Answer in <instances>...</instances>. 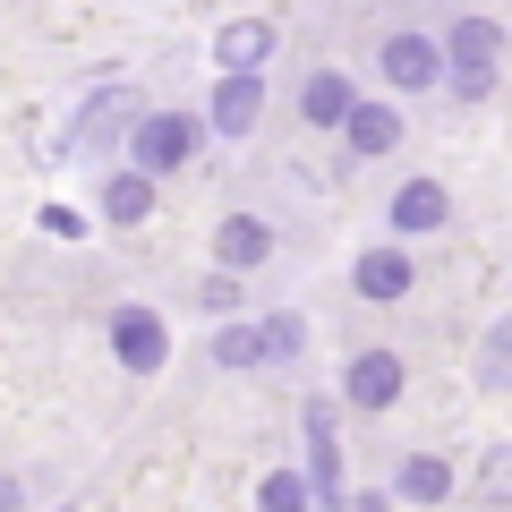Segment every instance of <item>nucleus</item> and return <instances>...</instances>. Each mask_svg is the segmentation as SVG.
I'll use <instances>...</instances> for the list:
<instances>
[{
  "instance_id": "f257e3e1",
  "label": "nucleus",
  "mask_w": 512,
  "mask_h": 512,
  "mask_svg": "<svg viewBox=\"0 0 512 512\" xmlns=\"http://www.w3.org/2000/svg\"><path fill=\"white\" fill-rule=\"evenodd\" d=\"M137 77H94L86 86V103L69 111V120H60V163H103L111 146H128V128H137Z\"/></svg>"
},
{
  "instance_id": "f03ea898",
  "label": "nucleus",
  "mask_w": 512,
  "mask_h": 512,
  "mask_svg": "<svg viewBox=\"0 0 512 512\" xmlns=\"http://www.w3.org/2000/svg\"><path fill=\"white\" fill-rule=\"evenodd\" d=\"M495 77H504V26L478 18V9H461V18L444 26V94H461V103H487Z\"/></svg>"
},
{
  "instance_id": "7ed1b4c3",
  "label": "nucleus",
  "mask_w": 512,
  "mask_h": 512,
  "mask_svg": "<svg viewBox=\"0 0 512 512\" xmlns=\"http://www.w3.org/2000/svg\"><path fill=\"white\" fill-rule=\"evenodd\" d=\"M214 137L205 128V111H180V103H154V111H137V128H128V163L137 171H154V180H171L180 163H197V146Z\"/></svg>"
},
{
  "instance_id": "20e7f679",
  "label": "nucleus",
  "mask_w": 512,
  "mask_h": 512,
  "mask_svg": "<svg viewBox=\"0 0 512 512\" xmlns=\"http://www.w3.org/2000/svg\"><path fill=\"white\" fill-rule=\"evenodd\" d=\"M299 436H308V487H316V512H350V461H342V436H333V393H308L299 402Z\"/></svg>"
},
{
  "instance_id": "39448f33",
  "label": "nucleus",
  "mask_w": 512,
  "mask_h": 512,
  "mask_svg": "<svg viewBox=\"0 0 512 512\" xmlns=\"http://www.w3.org/2000/svg\"><path fill=\"white\" fill-rule=\"evenodd\" d=\"M376 77H384V94H402V103L436 94V86H444V35H419V26H393V35L376 43Z\"/></svg>"
},
{
  "instance_id": "423d86ee",
  "label": "nucleus",
  "mask_w": 512,
  "mask_h": 512,
  "mask_svg": "<svg viewBox=\"0 0 512 512\" xmlns=\"http://www.w3.org/2000/svg\"><path fill=\"white\" fill-rule=\"evenodd\" d=\"M265 111H274V94H265V69H222L214 77V94H205V128L214 137H256L265 128Z\"/></svg>"
},
{
  "instance_id": "0eeeda50",
  "label": "nucleus",
  "mask_w": 512,
  "mask_h": 512,
  "mask_svg": "<svg viewBox=\"0 0 512 512\" xmlns=\"http://www.w3.org/2000/svg\"><path fill=\"white\" fill-rule=\"evenodd\" d=\"M350 291H359L367 308H402V299L419 291L410 239H376V248H359V256H350Z\"/></svg>"
},
{
  "instance_id": "6e6552de",
  "label": "nucleus",
  "mask_w": 512,
  "mask_h": 512,
  "mask_svg": "<svg viewBox=\"0 0 512 512\" xmlns=\"http://www.w3.org/2000/svg\"><path fill=\"white\" fill-rule=\"evenodd\" d=\"M402 384H410L402 350L367 342V350H350V367H342V402L359 410V419H376V410H393V402H402Z\"/></svg>"
},
{
  "instance_id": "1a4fd4ad",
  "label": "nucleus",
  "mask_w": 512,
  "mask_h": 512,
  "mask_svg": "<svg viewBox=\"0 0 512 512\" xmlns=\"http://www.w3.org/2000/svg\"><path fill=\"white\" fill-rule=\"evenodd\" d=\"M103 342H111V359H120L128 376H163V367H171V325H163L154 308H137V299L111 308V333H103Z\"/></svg>"
},
{
  "instance_id": "9d476101",
  "label": "nucleus",
  "mask_w": 512,
  "mask_h": 512,
  "mask_svg": "<svg viewBox=\"0 0 512 512\" xmlns=\"http://www.w3.org/2000/svg\"><path fill=\"white\" fill-rule=\"evenodd\" d=\"M384 222H393V239H427L453 222V188L436 180V171H410L393 197H384Z\"/></svg>"
},
{
  "instance_id": "9b49d317",
  "label": "nucleus",
  "mask_w": 512,
  "mask_h": 512,
  "mask_svg": "<svg viewBox=\"0 0 512 512\" xmlns=\"http://www.w3.org/2000/svg\"><path fill=\"white\" fill-rule=\"evenodd\" d=\"M154 171H137V163H111L103 171V188H94V222H111V231H137V222H154Z\"/></svg>"
},
{
  "instance_id": "f8f14e48",
  "label": "nucleus",
  "mask_w": 512,
  "mask_h": 512,
  "mask_svg": "<svg viewBox=\"0 0 512 512\" xmlns=\"http://www.w3.org/2000/svg\"><path fill=\"white\" fill-rule=\"evenodd\" d=\"M342 146L359 163H384V154L402 146V94H359V111L342 120Z\"/></svg>"
},
{
  "instance_id": "ddd939ff",
  "label": "nucleus",
  "mask_w": 512,
  "mask_h": 512,
  "mask_svg": "<svg viewBox=\"0 0 512 512\" xmlns=\"http://www.w3.org/2000/svg\"><path fill=\"white\" fill-rule=\"evenodd\" d=\"M350 111H359V77H350V69H333V60H325V69L299 77V120H308V128H333V137H342Z\"/></svg>"
},
{
  "instance_id": "4468645a",
  "label": "nucleus",
  "mask_w": 512,
  "mask_h": 512,
  "mask_svg": "<svg viewBox=\"0 0 512 512\" xmlns=\"http://www.w3.org/2000/svg\"><path fill=\"white\" fill-rule=\"evenodd\" d=\"M393 495H402V512H436V504H453V495H461V470L444 453H402Z\"/></svg>"
},
{
  "instance_id": "2eb2a0df",
  "label": "nucleus",
  "mask_w": 512,
  "mask_h": 512,
  "mask_svg": "<svg viewBox=\"0 0 512 512\" xmlns=\"http://www.w3.org/2000/svg\"><path fill=\"white\" fill-rule=\"evenodd\" d=\"M214 265H239V274L274 265V222L265 214H222L214 222Z\"/></svg>"
},
{
  "instance_id": "dca6fc26",
  "label": "nucleus",
  "mask_w": 512,
  "mask_h": 512,
  "mask_svg": "<svg viewBox=\"0 0 512 512\" xmlns=\"http://www.w3.org/2000/svg\"><path fill=\"white\" fill-rule=\"evenodd\" d=\"M274 52H282V26L274 18H231L214 35V69H274Z\"/></svg>"
},
{
  "instance_id": "f3484780",
  "label": "nucleus",
  "mask_w": 512,
  "mask_h": 512,
  "mask_svg": "<svg viewBox=\"0 0 512 512\" xmlns=\"http://www.w3.org/2000/svg\"><path fill=\"white\" fill-rule=\"evenodd\" d=\"M205 359L214 367H265V316H214V333H205Z\"/></svg>"
},
{
  "instance_id": "a211bd4d",
  "label": "nucleus",
  "mask_w": 512,
  "mask_h": 512,
  "mask_svg": "<svg viewBox=\"0 0 512 512\" xmlns=\"http://www.w3.org/2000/svg\"><path fill=\"white\" fill-rule=\"evenodd\" d=\"M188 299H197V316H248V274L239 265H205L188 282Z\"/></svg>"
},
{
  "instance_id": "6ab92c4d",
  "label": "nucleus",
  "mask_w": 512,
  "mask_h": 512,
  "mask_svg": "<svg viewBox=\"0 0 512 512\" xmlns=\"http://www.w3.org/2000/svg\"><path fill=\"white\" fill-rule=\"evenodd\" d=\"M478 393H512V316H495L478 342Z\"/></svg>"
},
{
  "instance_id": "aec40b11",
  "label": "nucleus",
  "mask_w": 512,
  "mask_h": 512,
  "mask_svg": "<svg viewBox=\"0 0 512 512\" xmlns=\"http://www.w3.org/2000/svg\"><path fill=\"white\" fill-rule=\"evenodd\" d=\"M470 495H478L487 512H512V444L478 453V470H470Z\"/></svg>"
},
{
  "instance_id": "412c9836",
  "label": "nucleus",
  "mask_w": 512,
  "mask_h": 512,
  "mask_svg": "<svg viewBox=\"0 0 512 512\" xmlns=\"http://www.w3.org/2000/svg\"><path fill=\"white\" fill-rule=\"evenodd\" d=\"M256 512H316L308 470H265V487H256Z\"/></svg>"
},
{
  "instance_id": "4be33fe9",
  "label": "nucleus",
  "mask_w": 512,
  "mask_h": 512,
  "mask_svg": "<svg viewBox=\"0 0 512 512\" xmlns=\"http://www.w3.org/2000/svg\"><path fill=\"white\" fill-rule=\"evenodd\" d=\"M299 350H308V316H299V308H274V316H265V367H291Z\"/></svg>"
},
{
  "instance_id": "5701e85b",
  "label": "nucleus",
  "mask_w": 512,
  "mask_h": 512,
  "mask_svg": "<svg viewBox=\"0 0 512 512\" xmlns=\"http://www.w3.org/2000/svg\"><path fill=\"white\" fill-rule=\"evenodd\" d=\"M35 231H43V239H86L94 214H86V205H69V197H52V205L35 214Z\"/></svg>"
},
{
  "instance_id": "b1692460",
  "label": "nucleus",
  "mask_w": 512,
  "mask_h": 512,
  "mask_svg": "<svg viewBox=\"0 0 512 512\" xmlns=\"http://www.w3.org/2000/svg\"><path fill=\"white\" fill-rule=\"evenodd\" d=\"M0 512H26V478H9V470H0Z\"/></svg>"
},
{
  "instance_id": "393cba45",
  "label": "nucleus",
  "mask_w": 512,
  "mask_h": 512,
  "mask_svg": "<svg viewBox=\"0 0 512 512\" xmlns=\"http://www.w3.org/2000/svg\"><path fill=\"white\" fill-rule=\"evenodd\" d=\"M350 512H402V495H350Z\"/></svg>"
},
{
  "instance_id": "a878e982",
  "label": "nucleus",
  "mask_w": 512,
  "mask_h": 512,
  "mask_svg": "<svg viewBox=\"0 0 512 512\" xmlns=\"http://www.w3.org/2000/svg\"><path fill=\"white\" fill-rule=\"evenodd\" d=\"M52 512H77V504H52Z\"/></svg>"
}]
</instances>
